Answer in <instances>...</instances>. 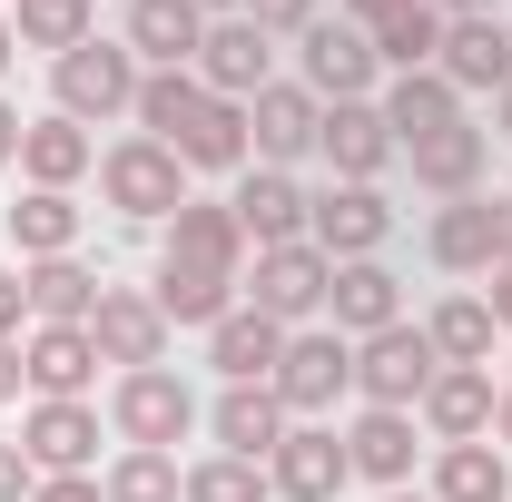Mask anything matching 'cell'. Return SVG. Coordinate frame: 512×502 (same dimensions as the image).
<instances>
[{
	"label": "cell",
	"mask_w": 512,
	"mask_h": 502,
	"mask_svg": "<svg viewBox=\"0 0 512 502\" xmlns=\"http://www.w3.org/2000/svg\"><path fill=\"white\" fill-rule=\"evenodd\" d=\"M99 197L119 207L128 227H168V217L188 207V158H178L168 138H138V128H128V138L99 148Z\"/></svg>",
	"instance_id": "cell-1"
},
{
	"label": "cell",
	"mask_w": 512,
	"mask_h": 502,
	"mask_svg": "<svg viewBox=\"0 0 512 502\" xmlns=\"http://www.w3.org/2000/svg\"><path fill=\"white\" fill-rule=\"evenodd\" d=\"M138 50L128 40H79L69 60H50V109L60 119H79V128H109V119H128L138 109Z\"/></svg>",
	"instance_id": "cell-2"
},
{
	"label": "cell",
	"mask_w": 512,
	"mask_h": 502,
	"mask_svg": "<svg viewBox=\"0 0 512 502\" xmlns=\"http://www.w3.org/2000/svg\"><path fill=\"white\" fill-rule=\"evenodd\" d=\"M197 424H207V414H197L188 375H168V365H138V375L109 384V434L138 443V453H178Z\"/></svg>",
	"instance_id": "cell-3"
},
{
	"label": "cell",
	"mask_w": 512,
	"mask_h": 502,
	"mask_svg": "<svg viewBox=\"0 0 512 502\" xmlns=\"http://www.w3.org/2000/svg\"><path fill=\"white\" fill-rule=\"evenodd\" d=\"M345 394H355V345H345L335 325H296L286 355H276V404H286L296 424H325Z\"/></svg>",
	"instance_id": "cell-4"
},
{
	"label": "cell",
	"mask_w": 512,
	"mask_h": 502,
	"mask_svg": "<svg viewBox=\"0 0 512 502\" xmlns=\"http://www.w3.org/2000/svg\"><path fill=\"white\" fill-rule=\"evenodd\" d=\"M434 375H444V355H434V335H424V325H384V335L355 345V394L384 404V414H414Z\"/></svg>",
	"instance_id": "cell-5"
},
{
	"label": "cell",
	"mask_w": 512,
	"mask_h": 502,
	"mask_svg": "<svg viewBox=\"0 0 512 502\" xmlns=\"http://www.w3.org/2000/svg\"><path fill=\"white\" fill-rule=\"evenodd\" d=\"M296 69H306V89H316L325 109H345V99H375V30H355V20H316V30H296Z\"/></svg>",
	"instance_id": "cell-6"
},
{
	"label": "cell",
	"mask_w": 512,
	"mask_h": 502,
	"mask_svg": "<svg viewBox=\"0 0 512 502\" xmlns=\"http://www.w3.org/2000/svg\"><path fill=\"white\" fill-rule=\"evenodd\" d=\"M168 315H158V296L148 286H99V306H89V345H99V365H119V375H138V365H168Z\"/></svg>",
	"instance_id": "cell-7"
},
{
	"label": "cell",
	"mask_w": 512,
	"mask_h": 502,
	"mask_svg": "<svg viewBox=\"0 0 512 502\" xmlns=\"http://www.w3.org/2000/svg\"><path fill=\"white\" fill-rule=\"evenodd\" d=\"M325 286H335V256H325L316 237H296V247H266V256H256L247 306H256V315H276V325L296 335L306 315H325Z\"/></svg>",
	"instance_id": "cell-8"
},
{
	"label": "cell",
	"mask_w": 512,
	"mask_h": 502,
	"mask_svg": "<svg viewBox=\"0 0 512 502\" xmlns=\"http://www.w3.org/2000/svg\"><path fill=\"white\" fill-rule=\"evenodd\" d=\"M316 128H325V99L306 79H266L247 99V148L256 168H296V158H316Z\"/></svg>",
	"instance_id": "cell-9"
},
{
	"label": "cell",
	"mask_w": 512,
	"mask_h": 502,
	"mask_svg": "<svg viewBox=\"0 0 512 502\" xmlns=\"http://www.w3.org/2000/svg\"><path fill=\"white\" fill-rule=\"evenodd\" d=\"M266 483H276V502H335L355 483V453L335 424H286V443L266 453Z\"/></svg>",
	"instance_id": "cell-10"
},
{
	"label": "cell",
	"mask_w": 512,
	"mask_h": 502,
	"mask_svg": "<svg viewBox=\"0 0 512 502\" xmlns=\"http://www.w3.org/2000/svg\"><path fill=\"white\" fill-rule=\"evenodd\" d=\"M306 237H316L335 266H355V256H384V247H394V207H384V188H335V178H325Z\"/></svg>",
	"instance_id": "cell-11"
},
{
	"label": "cell",
	"mask_w": 512,
	"mask_h": 502,
	"mask_svg": "<svg viewBox=\"0 0 512 502\" xmlns=\"http://www.w3.org/2000/svg\"><path fill=\"white\" fill-rule=\"evenodd\" d=\"M316 158L335 168V188H375V178L394 168V158H404V148H394V128H384V109H375V99H345V109H325Z\"/></svg>",
	"instance_id": "cell-12"
},
{
	"label": "cell",
	"mask_w": 512,
	"mask_h": 502,
	"mask_svg": "<svg viewBox=\"0 0 512 502\" xmlns=\"http://www.w3.org/2000/svg\"><path fill=\"white\" fill-rule=\"evenodd\" d=\"M493 404H503L493 365H444V375L424 384L414 424H424V443H483V434H493Z\"/></svg>",
	"instance_id": "cell-13"
},
{
	"label": "cell",
	"mask_w": 512,
	"mask_h": 502,
	"mask_svg": "<svg viewBox=\"0 0 512 502\" xmlns=\"http://www.w3.org/2000/svg\"><path fill=\"white\" fill-rule=\"evenodd\" d=\"M20 375H30V404H89V375H99L89 325H30L20 335Z\"/></svg>",
	"instance_id": "cell-14"
},
{
	"label": "cell",
	"mask_w": 512,
	"mask_h": 502,
	"mask_svg": "<svg viewBox=\"0 0 512 502\" xmlns=\"http://www.w3.org/2000/svg\"><path fill=\"white\" fill-rule=\"evenodd\" d=\"M266 79H276V40L256 30L247 10H237V20H207V50H197V89H207V99H256Z\"/></svg>",
	"instance_id": "cell-15"
},
{
	"label": "cell",
	"mask_w": 512,
	"mask_h": 502,
	"mask_svg": "<svg viewBox=\"0 0 512 502\" xmlns=\"http://www.w3.org/2000/svg\"><path fill=\"white\" fill-rule=\"evenodd\" d=\"M404 168H414V188L424 197H483V168H493V128H473V119H453L434 128V138H414L404 148Z\"/></svg>",
	"instance_id": "cell-16"
},
{
	"label": "cell",
	"mask_w": 512,
	"mask_h": 502,
	"mask_svg": "<svg viewBox=\"0 0 512 502\" xmlns=\"http://www.w3.org/2000/svg\"><path fill=\"white\" fill-rule=\"evenodd\" d=\"M158 256H168V266H207V276H247V227H237V207L188 197V207L158 227Z\"/></svg>",
	"instance_id": "cell-17"
},
{
	"label": "cell",
	"mask_w": 512,
	"mask_h": 502,
	"mask_svg": "<svg viewBox=\"0 0 512 502\" xmlns=\"http://www.w3.org/2000/svg\"><path fill=\"white\" fill-rule=\"evenodd\" d=\"M227 207H237L247 247L266 256V247H296V237H306V217H316V188H296V168H247Z\"/></svg>",
	"instance_id": "cell-18"
},
{
	"label": "cell",
	"mask_w": 512,
	"mask_h": 502,
	"mask_svg": "<svg viewBox=\"0 0 512 502\" xmlns=\"http://www.w3.org/2000/svg\"><path fill=\"white\" fill-rule=\"evenodd\" d=\"M325 315H335L345 345H365V335H384V325H404V276H394L384 256H355V266H335Z\"/></svg>",
	"instance_id": "cell-19"
},
{
	"label": "cell",
	"mask_w": 512,
	"mask_h": 502,
	"mask_svg": "<svg viewBox=\"0 0 512 502\" xmlns=\"http://www.w3.org/2000/svg\"><path fill=\"white\" fill-rule=\"evenodd\" d=\"M286 404H276V384H227L217 404H207V434H217V453H237V463H266L276 443H286Z\"/></svg>",
	"instance_id": "cell-20"
},
{
	"label": "cell",
	"mask_w": 512,
	"mask_h": 502,
	"mask_svg": "<svg viewBox=\"0 0 512 502\" xmlns=\"http://www.w3.org/2000/svg\"><path fill=\"white\" fill-rule=\"evenodd\" d=\"M20 453H30V473H89L99 463V404H30Z\"/></svg>",
	"instance_id": "cell-21"
},
{
	"label": "cell",
	"mask_w": 512,
	"mask_h": 502,
	"mask_svg": "<svg viewBox=\"0 0 512 502\" xmlns=\"http://www.w3.org/2000/svg\"><path fill=\"white\" fill-rule=\"evenodd\" d=\"M345 453H355V473H365V483L404 493V483H414V463H424V424H414V414H384V404H365V414L345 424Z\"/></svg>",
	"instance_id": "cell-22"
},
{
	"label": "cell",
	"mask_w": 512,
	"mask_h": 502,
	"mask_svg": "<svg viewBox=\"0 0 512 502\" xmlns=\"http://www.w3.org/2000/svg\"><path fill=\"white\" fill-rule=\"evenodd\" d=\"M434 69H444L463 99H473V89H493V99H503V89H512V30L493 20V10L444 20V60H434Z\"/></svg>",
	"instance_id": "cell-23"
},
{
	"label": "cell",
	"mask_w": 512,
	"mask_h": 502,
	"mask_svg": "<svg viewBox=\"0 0 512 502\" xmlns=\"http://www.w3.org/2000/svg\"><path fill=\"white\" fill-rule=\"evenodd\" d=\"M276 355H286V325L256 315V306H237V315L207 325V365H217V384H276Z\"/></svg>",
	"instance_id": "cell-24"
},
{
	"label": "cell",
	"mask_w": 512,
	"mask_h": 502,
	"mask_svg": "<svg viewBox=\"0 0 512 502\" xmlns=\"http://www.w3.org/2000/svg\"><path fill=\"white\" fill-rule=\"evenodd\" d=\"M20 178H30V188H79V178H99V138L79 119H60V109L30 119L20 128Z\"/></svg>",
	"instance_id": "cell-25"
},
{
	"label": "cell",
	"mask_w": 512,
	"mask_h": 502,
	"mask_svg": "<svg viewBox=\"0 0 512 502\" xmlns=\"http://www.w3.org/2000/svg\"><path fill=\"white\" fill-rule=\"evenodd\" d=\"M128 50H138L148 69H197L207 10H197V0H128Z\"/></svg>",
	"instance_id": "cell-26"
},
{
	"label": "cell",
	"mask_w": 512,
	"mask_h": 502,
	"mask_svg": "<svg viewBox=\"0 0 512 502\" xmlns=\"http://www.w3.org/2000/svg\"><path fill=\"white\" fill-rule=\"evenodd\" d=\"M424 493H434V502H512V453L493 434H483V443H434Z\"/></svg>",
	"instance_id": "cell-27"
},
{
	"label": "cell",
	"mask_w": 512,
	"mask_h": 502,
	"mask_svg": "<svg viewBox=\"0 0 512 502\" xmlns=\"http://www.w3.org/2000/svg\"><path fill=\"white\" fill-rule=\"evenodd\" d=\"M384 128H394V148H414V138H434V128L463 119V89H453L444 69H404V79H384Z\"/></svg>",
	"instance_id": "cell-28"
},
{
	"label": "cell",
	"mask_w": 512,
	"mask_h": 502,
	"mask_svg": "<svg viewBox=\"0 0 512 502\" xmlns=\"http://www.w3.org/2000/svg\"><path fill=\"white\" fill-rule=\"evenodd\" d=\"M99 266L89 256H40V266H20V296H30V325H89L99 306Z\"/></svg>",
	"instance_id": "cell-29"
},
{
	"label": "cell",
	"mask_w": 512,
	"mask_h": 502,
	"mask_svg": "<svg viewBox=\"0 0 512 502\" xmlns=\"http://www.w3.org/2000/svg\"><path fill=\"white\" fill-rule=\"evenodd\" d=\"M178 158L207 168V178H247L256 148H247V99H207L188 128H178Z\"/></svg>",
	"instance_id": "cell-30"
},
{
	"label": "cell",
	"mask_w": 512,
	"mask_h": 502,
	"mask_svg": "<svg viewBox=\"0 0 512 502\" xmlns=\"http://www.w3.org/2000/svg\"><path fill=\"white\" fill-rule=\"evenodd\" d=\"M0 217H10L20 266H40V256H79V197H69V188H30L20 207H0Z\"/></svg>",
	"instance_id": "cell-31"
},
{
	"label": "cell",
	"mask_w": 512,
	"mask_h": 502,
	"mask_svg": "<svg viewBox=\"0 0 512 502\" xmlns=\"http://www.w3.org/2000/svg\"><path fill=\"white\" fill-rule=\"evenodd\" d=\"M424 256H434L444 276H483V266H493V207H483V197H453V207H434Z\"/></svg>",
	"instance_id": "cell-32"
},
{
	"label": "cell",
	"mask_w": 512,
	"mask_h": 502,
	"mask_svg": "<svg viewBox=\"0 0 512 502\" xmlns=\"http://www.w3.org/2000/svg\"><path fill=\"white\" fill-rule=\"evenodd\" d=\"M424 335H434L444 365H493V355H503V325H493L483 296H434V306H424Z\"/></svg>",
	"instance_id": "cell-33"
},
{
	"label": "cell",
	"mask_w": 512,
	"mask_h": 502,
	"mask_svg": "<svg viewBox=\"0 0 512 502\" xmlns=\"http://www.w3.org/2000/svg\"><path fill=\"white\" fill-rule=\"evenodd\" d=\"M148 296H158L168 325H197V335H207L217 315H237V276H207V266H168V256H158V286H148Z\"/></svg>",
	"instance_id": "cell-34"
},
{
	"label": "cell",
	"mask_w": 512,
	"mask_h": 502,
	"mask_svg": "<svg viewBox=\"0 0 512 502\" xmlns=\"http://www.w3.org/2000/svg\"><path fill=\"white\" fill-rule=\"evenodd\" d=\"M197 109H207L197 69H148V79H138V109H128V119H138V138H168V148H178V128H188Z\"/></svg>",
	"instance_id": "cell-35"
},
{
	"label": "cell",
	"mask_w": 512,
	"mask_h": 502,
	"mask_svg": "<svg viewBox=\"0 0 512 502\" xmlns=\"http://www.w3.org/2000/svg\"><path fill=\"white\" fill-rule=\"evenodd\" d=\"M99 493H109V502H188V473H178V453H138V443H119L109 473H99Z\"/></svg>",
	"instance_id": "cell-36"
},
{
	"label": "cell",
	"mask_w": 512,
	"mask_h": 502,
	"mask_svg": "<svg viewBox=\"0 0 512 502\" xmlns=\"http://www.w3.org/2000/svg\"><path fill=\"white\" fill-rule=\"evenodd\" d=\"M89 10H99V0H20V10H10V30H20V50L69 60L79 40H99V30H89Z\"/></svg>",
	"instance_id": "cell-37"
},
{
	"label": "cell",
	"mask_w": 512,
	"mask_h": 502,
	"mask_svg": "<svg viewBox=\"0 0 512 502\" xmlns=\"http://www.w3.org/2000/svg\"><path fill=\"white\" fill-rule=\"evenodd\" d=\"M375 60L394 69V79H404V69H434V60H444V10L404 0V10H394V20L375 30Z\"/></svg>",
	"instance_id": "cell-38"
},
{
	"label": "cell",
	"mask_w": 512,
	"mask_h": 502,
	"mask_svg": "<svg viewBox=\"0 0 512 502\" xmlns=\"http://www.w3.org/2000/svg\"><path fill=\"white\" fill-rule=\"evenodd\" d=\"M188 502H276V483H266V463L207 453V463H188Z\"/></svg>",
	"instance_id": "cell-39"
},
{
	"label": "cell",
	"mask_w": 512,
	"mask_h": 502,
	"mask_svg": "<svg viewBox=\"0 0 512 502\" xmlns=\"http://www.w3.org/2000/svg\"><path fill=\"white\" fill-rule=\"evenodd\" d=\"M247 20L266 30V40H296V30H316L325 0H247Z\"/></svg>",
	"instance_id": "cell-40"
},
{
	"label": "cell",
	"mask_w": 512,
	"mask_h": 502,
	"mask_svg": "<svg viewBox=\"0 0 512 502\" xmlns=\"http://www.w3.org/2000/svg\"><path fill=\"white\" fill-rule=\"evenodd\" d=\"M30 502H109V493H99V473H40Z\"/></svg>",
	"instance_id": "cell-41"
},
{
	"label": "cell",
	"mask_w": 512,
	"mask_h": 502,
	"mask_svg": "<svg viewBox=\"0 0 512 502\" xmlns=\"http://www.w3.org/2000/svg\"><path fill=\"white\" fill-rule=\"evenodd\" d=\"M30 483H40V473H30L20 434H0V502H30Z\"/></svg>",
	"instance_id": "cell-42"
},
{
	"label": "cell",
	"mask_w": 512,
	"mask_h": 502,
	"mask_svg": "<svg viewBox=\"0 0 512 502\" xmlns=\"http://www.w3.org/2000/svg\"><path fill=\"white\" fill-rule=\"evenodd\" d=\"M30 325V296H20V266H0V335H20Z\"/></svg>",
	"instance_id": "cell-43"
},
{
	"label": "cell",
	"mask_w": 512,
	"mask_h": 502,
	"mask_svg": "<svg viewBox=\"0 0 512 502\" xmlns=\"http://www.w3.org/2000/svg\"><path fill=\"white\" fill-rule=\"evenodd\" d=\"M20 384H30L20 375V335H0V404H20Z\"/></svg>",
	"instance_id": "cell-44"
},
{
	"label": "cell",
	"mask_w": 512,
	"mask_h": 502,
	"mask_svg": "<svg viewBox=\"0 0 512 502\" xmlns=\"http://www.w3.org/2000/svg\"><path fill=\"white\" fill-rule=\"evenodd\" d=\"M493 207V266H512V197H483Z\"/></svg>",
	"instance_id": "cell-45"
},
{
	"label": "cell",
	"mask_w": 512,
	"mask_h": 502,
	"mask_svg": "<svg viewBox=\"0 0 512 502\" xmlns=\"http://www.w3.org/2000/svg\"><path fill=\"white\" fill-rule=\"evenodd\" d=\"M394 10H404V0H345V20H355V30H384Z\"/></svg>",
	"instance_id": "cell-46"
},
{
	"label": "cell",
	"mask_w": 512,
	"mask_h": 502,
	"mask_svg": "<svg viewBox=\"0 0 512 502\" xmlns=\"http://www.w3.org/2000/svg\"><path fill=\"white\" fill-rule=\"evenodd\" d=\"M20 128H30V119H20V109L0 99V168H20Z\"/></svg>",
	"instance_id": "cell-47"
},
{
	"label": "cell",
	"mask_w": 512,
	"mask_h": 502,
	"mask_svg": "<svg viewBox=\"0 0 512 502\" xmlns=\"http://www.w3.org/2000/svg\"><path fill=\"white\" fill-rule=\"evenodd\" d=\"M483 306H493V325L512 335V266H493V296H483Z\"/></svg>",
	"instance_id": "cell-48"
},
{
	"label": "cell",
	"mask_w": 512,
	"mask_h": 502,
	"mask_svg": "<svg viewBox=\"0 0 512 502\" xmlns=\"http://www.w3.org/2000/svg\"><path fill=\"white\" fill-rule=\"evenodd\" d=\"M10 60H20V30H10V10H0V79H10Z\"/></svg>",
	"instance_id": "cell-49"
},
{
	"label": "cell",
	"mask_w": 512,
	"mask_h": 502,
	"mask_svg": "<svg viewBox=\"0 0 512 502\" xmlns=\"http://www.w3.org/2000/svg\"><path fill=\"white\" fill-rule=\"evenodd\" d=\"M424 10H444V20H473V10H493V0H424Z\"/></svg>",
	"instance_id": "cell-50"
},
{
	"label": "cell",
	"mask_w": 512,
	"mask_h": 502,
	"mask_svg": "<svg viewBox=\"0 0 512 502\" xmlns=\"http://www.w3.org/2000/svg\"><path fill=\"white\" fill-rule=\"evenodd\" d=\"M493 443H503V453H512V394H503V404H493Z\"/></svg>",
	"instance_id": "cell-51"
},
{
	"label": "cell",
	"mask_w": 512,
	"mask_h": 502,
	"mask_svg": "<svg viewBox=\"0 0 512 502\" xmlns=\"http://www.w3.org/2000/svg\"><path fill=\"white\" fill-rule=\"evenodd\" d=\"M493 138H503V148H512V89H503V99H493Z\"/></svg>",
	"instance_id": "cell-52"
},
{
	"label": "cell",
	"mask_w": 512,
	"mask_h": 502,
	"mask_svg": "<svg viewBox=\"0 0 512 502\" xmlns=\"http://www.w3.org/2000/svg\"><path fill=\"white\" fill-rule=\"evenodd\" d=\"M197 10H207V20H237V10H247V0H197Z\"/></svg>",
	"instance_id": "cell-53"
},
{
	"label": "cell",
	"mask_w": 512,
	"mask_h": 502,
	"mask_svg": "<svg viewBox=\"0 0 512 502\" xmlns=\"http://www.w3.org/2000/svg\"><path fill=\"white\" fill-rule=\"evenodd\" d=\"M384 502H434V493H414V483H404V493H384Z\"/></svg>",
	"instance_id": "cell-54"
},
{
	"label": "cell",
	"mask_w": 512,
	"mask_h": 502,
	"mask_svg": "<svg viewBox=\"0 0 512 502\" xmlns=\"http://www.w3.org/2000/svg\"><path fill=\"white\" fill-rule=\"evenodd\" d=\"M503 394H512V345H503Z\"/></svg>",
	"instance_id": "cell-55"
},
{
	"label": "cell",
	"mask_w": 512,
	"mask_h": 502,
	"mask_svg": "<svg viewBox=\"0 0 512 502\" xmlns=\"http://www.w3.org/2000/svg\"><path fill=\"white\" fill-rule=\"evenodd\" d=\"M10 10H20V0H10Z\"/></svg>",
	"instance_id": "cell-56"
},
{
	"label": "cell",
	"mask_w": 512,
	"mask_h": 502,
	"mask_svg": "<svg viewBox=\"0 0 512 502\" xmlns=\"http://www.w3.org/2000/svg\"><path fill=\"white\" fill-rule=\"evenodd\" d=\"M503 30H512V20H503Z\"/></svg>",
	"instance_id": "cell-57"
}]
</instances>
